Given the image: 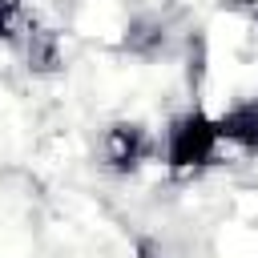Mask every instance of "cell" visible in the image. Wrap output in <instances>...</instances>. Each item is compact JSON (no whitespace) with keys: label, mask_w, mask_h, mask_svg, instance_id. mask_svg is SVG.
Here are the masks:
<instances>
[{"label":"cell","mask_w":258,"mask_h":258,"mask_svg":"<svg viewBox=\"0 0 258 258\" xmlns=\"http://www.w3.org/2000/svg\"><path fill=\"white\" fill-rule=\"evenodd\" d=\"M222 153V137H218V121L194 105L185 113H177L165 133H161V161L173 173H198L206 165H214Z\"/></svg>","instance_id":"obj_1"},{"label":"cell","mask_w":258,"mask_h":258,"mask_svg":"<svg viewBox=\"0 0 258 258\" xmlns=\"http://www.w3.org/2000/svg\"><path fill=\"white\" fill-rule=\"evenodd\" d=\"M157 153H161V141L141 121H113L101 133V161L113 173H133V169H141Z\"/></svg>","instance_id":"obj_2"},{"label":"cell","mask_w":258,"mask_h":258,"mask_svg":"<svg viewBox=\"0 0 258 258\" xmlns=\"http://www.w3.org/2000/svg\"><path fill=\"white\" fill-rule=\"evenodd\" d=\"M218 121V137L222 145H238L246 153L258 157V97H246V101H234Z\"/></svg>","instance_id":"obj_3"},{"label":"cell","mask_w":258,"mask_h":258,"mask_svg":"<svg viewBox=\"0 0 258 258\" xmlns=\"http://www.w3.org/2000/svg\"><path fill=\"white\" fill-rule=\"evenodd\" d=\"M125 48L133 56H157L169 48V24L161 16H133L125 28Z\"/></svg>","instance_id":"obj_4"},{"label":"cell","mask_w":258,"mask_h":258,"mask_svg":"<svg viewBox=\"0 0 258 258\" xmlns=\"http://www.w3.org/2000/svg\"><path fill=\"white\" fill-rule=\"evenodd\" d=\"M137 258H177V254H169L161 242H153V238H137Z\"/></svg>","instance_id":"obj_5"},{"label":"cell","mask_w":258,"mask_h":258,"mask_svg":"<svg viewBox=\"0 0 258 258\" xmlns=\"http://www.w3.org/2000/svg\"><path fill=\"white\" fill-rule=\"evenodd\" d=\"M254 24H258V8H254Z\"/></svg>","instance_id":"obj_6"}]
</instances>
